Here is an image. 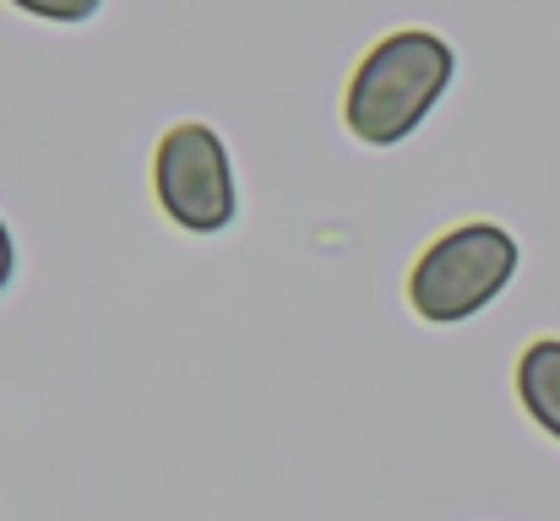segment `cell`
<instances>
[{
	"mask_svg": "<svg viewBox=\"0 0 560 521\" xmlns=\"http://www.w3.org/2000/svg\"><path fill=\"white\" fill-rule=\"evenodd\" d=\"M11 5L27 16H44V22H88V16H98L104 0H11Z\"/></svg>",
	"mask_w": 560,
	"mask_h": 521,
	"instance_id": "cell-5",
	"label": "cell"
},
{
	"mask_svg": "<svg viewBox=\"0 0 560 521\" xmlns=\"http://www.w3.org/2000/svg\"><path fill=\"white\" fill-rule=\"evenodd\" d=\"M517 402L523 413L560 440V338H539L517 358Z\"/></svg>",
	"mask_w": 560,
	"mask_h": 521,
	"instance_id": "cell-4",
	"label": "cell"
},
{
	"mask_svg": "<svg viewBox=\"0 0 560 521\" xmlns=\"http://www.w3.org/2000/svg\"><path fill=\"white\" fill-rule=\"evenodd\" d=\"M517 239L501 223H457L430 239L408 272V305L430 327H457L490 310L517 277Z\"/></svg>",
	"mask_w": 560,
	"mask_h": 521,
	"instance_id": "cell-2",
	"label": "cell"
},
{
	"mask_svg": "<svg viewBox=\"0 0 560 521\" xmlns=\"http://www.w3.org/2000/svg\"><path fill=\"white\" fill-rule=\"evenodd\" d=\"M153 196L164 206V217L186 234H223L240 212L234 196V164L229 147L212 126L180 120L159 137L153 153Z\"/></svg>",
	"mask_w": 560,
	"mask_h": 521,
	"instance_id": "cell-3",
	"label": "cell"
},
{
	"mask_svg": "<svg viewBox=\"0 0 560 521\" xmlns=\"http://www.w3.org/2000/svg\"><path fill=\"white\" fill-rule=\"evenodd\" d=\"M11 277H16V239H11V228L0 217V294L11 288Z\"/></svg>",
	"mask_w": 560,
	"mask_h": 521,
	"instance_id": "cell-6",
	"label": "cell"
},
{
	"mask_svg": "<svg viewBox=\"0 0 560 521\" xmlns=\"http://www.w3.org/2000/svg\"><path fill=\"white\" fill-rule=\"evenodd\" d=\"M452 76H457V55L441 33L397 27L375 38L365 60L354 66L349 93H343V126L365 147H397L430 120Z\"/></svg>",
	"mask_w": 560,
	"mask_h": 521,
	"instance_id": "cell-1",
	"label": "cell"
}]
</instances>
